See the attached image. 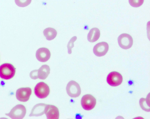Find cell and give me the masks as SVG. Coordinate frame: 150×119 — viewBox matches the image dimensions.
I'll use <instances>...</instances> for the list:
<instances>
[{
  "label": "cell",
  "instance_id": "cell-1",
  "mask_svg": "<svg viewBox=\"0 0 150 119\" xmlns=\"http://www.w3.org/2000/svg\"><path fill=\"white\" fill-rule=\"evenodd\" d=\"M16 73V69L11 64L3 63L0 66V77L2 79L8 80L12 78Z\"/></svg>",
  "mask_w": 150,
  "mask_h": 119
},
{
  "label": "cell",
  "instance_id": "cell-2",
  "mask_svg": "<svg viewBox=\"0 0 150 119\" xmlns=\"http://www.w3.org/2000/svg\"><path fill=\"white\" fill-rule=\"evenodd\" d=\"M35 95L40 99H44L49 95L50 89L48 85L43 82H40L37 84L34 88Z\"/></svg>",
  "mask_w": 150,
  "mask_h": 119
},
{
  "label": "cell",
  "instance_id": "cell-3",
  "mask_svg": "<svg viewBox=\"0 0 150 119\" xmlns=\"http://www.w3.org/2000/svg\"><path fill=\"white\" fill-rule=\"evenodd\" d=\"M26 109L22 104L17 105L14 107L10 112L5 114L13 119H22L26 114Z\"/></svg>",
  "mask_w": 150,
  "mask_h": 119
},
{
  "label": "cell",
  "instance_id": "cell-4",
  "mask_svg": "<svg viewBox=\"0 0 150 119\" xmlns=\"http://www.w3.org/2000/svg\"><path fill=\"white\" fill-rule=\"evenodd\" d=\"M67 94L72 97H76L80 95L81 89L79 84L76 81L72 80L69 81L66 86Z\"/></svg>",
  "mask_w": 150,
  "mask_h": 119
},
{
  "label": "cell",
  "instance_id": "cell-5",
  "mask_svg": "<svg viewBox=\"0 0 150 119\" xmlns=\"http://www.w3.org/2000/svg\"><path fill=\"white\" fill-rule=\"evenodd\" d=\"M81 102V106L84 109L90 110L95 107L96 100L92 95L88 94L84 95L82 97Z\"/></svg>",
  "mask_w": 150,
  "mask_h": 119
},
{
  "label": "cell",
  "instance_id": "cell-6",
  "mask_svg": "<svg viewBox=\"0 0 150 119\" xmlns=\"http://www.w3.org/2000/svg\"><path fill=\"white\" fill-rule=\"evenodd\" d=\"M118 43L122 48L127 49L131 48L133 44V40L132 36L129 34L122 33L117 38Z\"/></svg>",
  "mask_w": 150,
  "mask_h": 119
},
{
  "label": "cell",
  "instance_id": "cell-7",
  "mask_svg": "<svg viewBox=\"0 0 150 119\" xmlns=\"http://www.w3.org/2000/svg\"><path fill=\"white\" fill-rule=\"evenodd\" d=\"M122 81L123 78L121 74L116 71L110 72L107 77V82L112 86H119L122 83Z\"/></svg>",
  "mask_w": 150,
  "mask_h": 119
},
{
  "label": "cell",
  "instance_id": "cell-8",
  "mask_svg": "<svg viewBox=\"0 0 150 119\" xmlns=\"http://www.w3.org/2000/svg\"><path fill=\"white\" fill-rule=\"evenodd\" d=\"M31 93L32 90L30 88H21L17 90L16 97L19 101L26 102L29 100Z\"/></svg>",
  "mask_w": 150,
  "mask_h": 119
},
{
  "label": "cell",
  "instance_id": "cell-9",
  "mask_svg": "<svg viewBox=\"0 0 150 119\" xmlns=\"http://www.w3.org/2000/svg\"><path fill=\"white\" fill-rule=\"evenodd\" d=\"M109 49V46L106 42H102L97 44L93 48V52L97 56H102L105 55Z\"/></svg>",
  "mask_w": 150,
  "mask_h": 119
},
{
  "label": "cell",
  "instance_id": "cell-10",
  "mask_svg": "<svg viewBox=\"0 0 150 119\" xmlns=\"http://www.w3.org/2000/svg\"><path fill=\"white\" fill-rule=\"evenodd\" d=\"M47 119H58L59 112L58 109L56 106L50 104H46L45 112Z\"/></svg>",
  "mask_w": 150,
  "mask_h": 119
},
{
  "label": "cell",
  "instance_id": "cell-11",
  "mask_svg": "<svg viewBox=\"0 0 150 119\" xmlns=\"http://www.w3.org/2000/svg\"><path fill=\"white\" fill-rule=\"evenodd\" d=\"M50 50L45 47L40 48L36 51V58L38 61L41 62L47 61L50 59Z\"/></svg>",
  "mask_w": 150,
  "mask_h": 119
},
{
  "label": "cell",
  "instance_id": "cell-12",
  "mask_svg": "<svg viewBox=\"0 0 150 119\" xmlns=\"http://www.w3.org/2000/svg\"><path fill=\"white\" fill-rule=\"evenodd\" d=\"M46 105L44 103H39L35 105L32 109L29 116H38L43 115L45 112Z\"/></svg>",
  "mask_w": 150,
  "mask_h": 119
},
{
  "label": "cell",
  "instance_id": "cell-13",
  "mask_svg": "<svg viewBox=\"0 0 150 119\" xmlns=\"http://www.w3.org/2000/svg\"><path fill=\"white\" fill-rule=\"evenodd\" d=\"M50 67L47 65H42L38 70V77L40 79L44 80L48 77L50 73Z\"/></svg>",
  "mask_w": 150,
  "mask_h": 119
},
{
  "label": "cell",
  "instance_id": "cell-14",
  "mask_svg": "<svg viewBox=\"0 0 150 119\" xmlns=\"http://www.w3.org/2000/svg\"><path fill=\"white\" fill-rule=\"evenodd\" d=\"M100 33L97 28H92L90 31L87 35V39L90 42H93L96 41L99 38Z\"/></svg>",
  "mask_w": 150,
  "mask_h": 119
},
{
  "label": "cell",
  "instance_id": "cell-15",
  "mask_svg": "<svg viewBox=\"0 0 150 119\" xmlns=\"http://www.w3.org/2000/svg\"><path fill=\"white\" fill-rule=\"evenodd\" d=\"M43 33L47 40H48L54 39L56 36L57 34V31L54 28L51 27L45 29Z\"/></svg>",
  "mask_w": 150,
  "mask_h": 119
},
{
  "label": "cell",
  "instance_id": "cell-16",
  "mask_svg": "<svg viewBox=\"0 0 150 119\" xmlns=\"http://www.w3.org/2000/svg\"><path fill=\"white\" fill-rule=\"evenodd\" d=\"M32 0H15L16 4L18 6L22 7H26L31 2Z\"/></svg>",
  "mask_w": 150,
  "mask_h": 119
},
{
  "label": "cell",
  "instance_id": "cell-17",
  "mask_svg": "<svg viewBox=\"0 0 150 119\" xmlns=\"http://www.w3.org/2000/svg\"><path fill=\"white\" fill-rule=\"evenodd\" d=\"M144 0H129L130 5L134 7H140L143 4Z\"/></svg>",
  "mask_w": 150,
  "mask_h": 119
},
{
  "label": "cell",
  "instance_id": "cell-18",
  "mask_svg": "<svg viewBox=\"0 0 150 119\" xmlns=\"http://www.w3.org/2000/svg\"><path fill=\"white\" fill-rule=\"evenodd\" d=\"M77 39V37L76 36L73 37L71 38L69 41L67 45V48L68 53L70 54L72 52L71 49L74 46V42Z\"/></svg>",
  "mask_w": 150,
  "mask_h": 119
},
{
  "label": "cell",
  "instance_id": "cell-19",
  "mask_svg": "<svg viewBox=\"0 0 150 119\" xmlns=\"http://www.w3.org/2000/svg\"><path fill=\"white\" fill-rule=\"evenodd\" d=\"M146 101L145 99L144 98H141L139 101V104L140 106L145 111H149L150 109L148 108V107L149 108V106H148L147 105V103L146 102Z\"/></svg>",
  "mask_w": 150,
  "mask_h": 119
},
{
  "label": "cell",
  "instance_id": "cell-20",
  "mask_svg": "<svg viewBox=\"0 0 150 119\" xmlns=\"http://www.w3.org/2000/svg\"><path fill=\"white\" fill-rule=\"evenodd\" d=\"M31 79H36L38 78V70H35L31 71L30 74Z\"/></svg>",
  "mask_w": 150,
  "mask_h": 119
}]
</instances>
